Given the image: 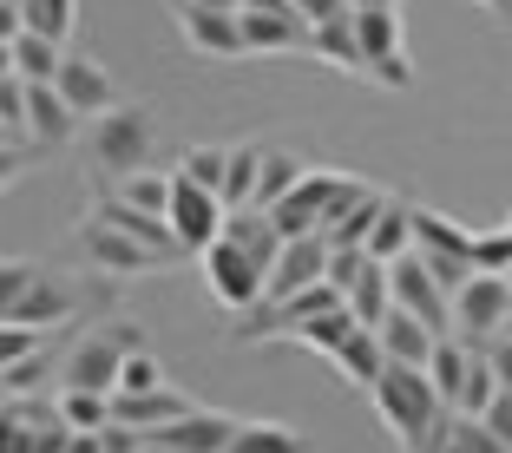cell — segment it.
<instances>
[{"label": "cell", "mask_w": 512, "mask_h": 453, "mask_svg": "<svg viewBox=\"0 0 512 453\" xmlns=\"http://www.w3.org/2000/svg\"><path fill=\"white\" fill-rule=\"evenodd\" d=\"M329 283V243L322 237H289L283 250H276L270 276H263V302H289L302 296V289Z\"/></svg>", "instance_id": "11"}, {"label": "cell", "mask_w": 512, "mask_h": 453, "mask_svg": "<svg viewBox=\"0 0 512 453\" xmlns=\"http://www.w3.org/2000/svg\"><path fill=\"white\" fill-rule=\"evenodd\" d=\"M46 342H53V329H27V322H0V375H7V368H20L27 355H40Z\"/></svg>", "instance_id": "39"}, {"label": "cell", "mask_w": 512, "mask_h": 453, "mask_svg": "<svg viewBox=\"0 0 512 453\" xmlns=\"http://www.w3.org/2000/svg\"><path fill=\"white\" fill-rule=\"evenodd\" d=\"M224 165H230V145H191L184 165H178V178L204 184V191H224Z\"/></svg>", "instance_id": "38"}, {"label": "cell", "mask_w": 512, "mask_h": 453, "mask_svg": "<svg viewBox=\"0 0 512 453\" xmlns=\"http://www.w3.org/2000/svg\"><path fill=\"white\" fill-rule=\"evenodd\" d=\"M224 453H309V440H302L296 427H283V421H243Z\"/></svg>", "instance_id": "31"}, {"label": "cell", "mask_w": 512, "mask_h": 453, "mask_svg": "<svg viewBox=\"0 0 512 453\" xmlns=\"http://www.w3.org/2000/svg\"><path fill=\"white\" fill-rule=\"evenodd\" d=\"M355 14V46H362V73L401 60V14L394 7H348Z\"/></svg>", "instance_id": "21"}, {"label": "cell", "mask_w": 512, "mask_h": 453, "mask_svg": "<svg viewBox=\"0 0 512 453\" xmlns=\"http://www.w3.org/2000/svg\"><path fill=\"white\" fill-rule=\"evenodd\" d=\"M27 33V20H20V7L14 0H0V40H20Z\"/></svg>", "instance_id": "47"}, {"label": "cell", "mask_w": 512, "mask_h": 453, "mask_svg": "<svg viewBox=\"0 0 512 453\" xmlns=\"http://www.w3.org/2000/svg\"><path fill=\"white\" fill-rule=\"evenodd\" d=\"M506 329H512V276H480L473 270L467 283L453 289V335H460L467 348H486Z\"/></svg>", "instance_id": "6"}, {"label": "cell", "mask_w": 512, "mask_h": 453, "mask_svg": "<svg viewBox=\"0 0 512 453\" xmlns=\"http://www.w3.org/2000/svg\"><path fill=\"white\" fill-rule=\"evenodd\" d=\"M414 257L427 263V276H434L440 289H460L473 276V230L453 224L447 211H427V204H414Z\"/></svg>", "instance_id": "5"}, {"label": "cell", "mask_w": 512, "mask_h": 453, "mask_svg": "<svg viewBox=\"0 0 512 453\" xmlns=\"http://www.w3.org/2000/svg\"><path fill=\"white\" fill-rule=\"evenodd\" d=\"M171 191H178L171 171H132V178H119L106 197H119V204H132V211H145V217H165L171 211Z\"/></svg>", "instance_id": "27"}, {"label": "cell", "mask_w": 512, "mask_h": 453, "mask_svg": "<svg viewBox=\"0 0 512 453\" xmlns=\"http://www.w3.org/2000/svg\"><path fill=\"white\" fill-rule=\"evenodd\" d=\"M53 394H60V421L73 427V434L112 427V394H86V388H53Z\"/></svg>", "instance_id": "33"}, {"label": "cell", "mask_w": 512, "mask_h": 453, "mask_svg": "<svg viewBox=\"0 0 512 453\" xmlns=\"http://www.w3.org/2000/svg\"><path fill=\"white\" fill-rule=\"evenodd\" d=\"M506 230H512V217H506Z\"/></svg>", "instance_id": "58"}, {"label": "cell", "mask_w": 512, "mask_h": 453, "mask_svg": "<svg viewBox=\"0 0 512 453\" xmlns=\"http://www.w3.org/2000/svg\"><path fill=\"white\" fill-rule=\"evenodd\" d=\"M138 453H171V447H158V440H151V434H145V447H138Z\"/></svg>", "instance_id": "52"}, {"label": "cell", "mask_w": 512, "mask_h": 453, "mask_svg": "<svg viewBox=\"0 0 512 453\" xmlns=\"http://www.w3.org/2000/svg\"><path fill=\"white\" fill-rule=\"evenodd\" d=\"M171 7H191V0H171Z\"/></svg>", "instance_id": "54"}, {"label": "cell", "mask_w": 512, "mask_h": 453, "mask_svg": "<svg viewBox=\"0 0 512 453\" xmlns=\"http://www.w3.org/2000/svg\"><path fill=\"white\" fill-rule=\"evenodd\" d=\"M151 138H158V125H151V112L145 106H112V112H99V119H86V145H92V165L106 171L112 184L119 178H132V171H145V158H151Z\"/></svg>", "instance_id": "3"}, {"label": "cell", "mask_w": 512, "mask_h": 453, "mask_svg": "<svg viewBox=\"0 0 512 453\" xmlns=\"http://www.w3.org/2000/svg\"><path fill=\"white\" fill-rule=\"evenodd\" d=\"M20 165H27V145H7V138H0V191L20 178Z\"/></svg>", "instance_id": "46"}, {"label": "cell", "mask_w": 512, "mask_h": 453, "mask_svg": "<svg viewBox=\"0 0 512 453\" xmlns=\"http://www.w3.org/2000/svg\"><path fill=\"white\" fill-rule=\"evenodd\" d=\"M480 421H486V434H493L499 447L512 453V388H499V394H493V408H486Z\"/></svg>", "instance_id": "42"}, {"label": "cell", "mask_w": 512, "mask_h": 453, "mask_svg": "<svg viewBox=\"0 0 512 453\" xmlns=\"http://www.w3.org/2000/svg\"><path fill=\"white\" fill-rule=\"evenodd\" d=\"M132 348H145V335H138L132 322H92V329L60 355V388L119 394V368H125Z\"/></svg>", "instance_id": "2"}, {"label": "cell", "mask_w": 512, "mask_h": 453, "mask_svg": "<svg viewBox=\"0 0 512 453\" xmlns=\"http://www.w3.org/2000/svg\"><path fill=\"white\" fill-rule=\"evenodd\" d=\"M184 20V40H191V53H204V60H243V14H224V7H178Z\"/></svg>", "instance_id": "16"}, {"label": "cell", "mask_w": 512, "mask_h": 453, "mask_svg": "<svg viewBox=\"0 0 512 453\" xmlns=\"http://www.w3.org/2000/svg\"><path fill=\"white\" fill-rule=\"evenodd\" d=\"M14 7H27V0H14Z\"/></svg>", "instance_id": "55"}, {"label": "cell", "mask_w": 512, "mask_h": 453, "mask_svg": "<svg viewBox=\"0 0 512 453\" xmlns=\"http://www.w3.org/2000/svg\"><path fill=\"white\" fill-rule=\"evenodd\" d=\"M237 414H224V408H191V414H178V421H165V427H151V440L158 447H171V453H224L230 440H237Z\"/></svg>", "instance_id": "14"}, {"label": "cell", "mask_w": 512, "mask_h": 453, "mask_svg": "<svg viewBox=\"0 0 512 453\" xmlns=\"http://www.w3.org/2000/svg\"><path fill=\"white\" fill-rule=\"evenodd\" d=\"M256 178H263V145H230V165H224V211H243L256 197Z\"/></svg>", "instance_id": "29"}, {"label": "cell", "mask_w": 512, "mask_h": 453, "mask_svg": "<svg viewBox=\"0 0 512 453\" xmlns=\"http://www.w3.org/2000/svg\"><path fill=\"white\" fill-rule=\"evenodd\" d=\"M368 394H375L388 434L401 440L407 453H440V440H447V427H453V408L434 394L427 368H394L388 362V375H381Z\"/></svg>", "instance_id": "1"}, {"label": "cell", "mask_w": 512, "mask_h": 453, "mask_svg": "<svg viewBox=\"0 0 512 453\" xmlns=\"http://www.w3.org/2000/svg\"><path fill=\"white\" fill-rule=\"evenodd\" d=\"M375 335H381V355H388L394 368H427L434 362V342H440V335L427 329V322H414L407 309H388Z\"/></svg>", "instance_id": "19"}, {"label": "cell", "mask_w": 512, "mask_h": 453, "mask_svg": "<svg viewBox=\"0 0 512 453\" xmlns=\"http://www.w3.org/2000/svg\"><path fill=\"white\" fill-rule=\"evenodd\" d=\"M0 79H14V40H0Z\"/></svg>", "instance_id": "49"}, {"label": "cell", "mask_w": 512, "mask_h": 453, "mask_svg": "<svg viewBox=\"0 0 512 453\" xmlns=\"http://www.w3.org/2000/svg\"><path fill=\"white\" fill-rule=\"evenodd\" d=\"M158 388H165V362L151 348H132L119 368V394H158Z\"/></svg>", "instance_id": "40"}, {"label": "cell", "mask_w": 512, "mask_h": 453, "mask_svg": "<svg viewBox=\"0 0 512 453\" xmlns=\"http://www.w3.org/2000/svg\"><path fill=\"white\" fill-rule=\"evenodd\" d=\"M362 250L375 263H394V257L414 250V204H407V197H388V204H381V217H375V230H368Z\"/></svg>", "instance_id": "24"}, {"label": "cell", "mask_w": 512, "mask_h": 453, "mask_svg": "<svg viewBox=\"0 0 512 453\" xmlns=\"http://www.w3.org/2000/svg\"><path fill=\"white\" fill-rule=\"evenodd\" d=\"M66 66V46L40 40V33H20L14 40V79H27V86H53Z\"/></svg>", "instance_id": "28"}, {"label": "cell", "mask_w": 512, "mask_h": 453, "mask_svg": "<svg viewBox=\"0 0 512 453\" xmlns=\"http://www.w3.org/2000/svg\"><path fill=\"white\" fill-rule=\"evenodd\" d=\"M224 237H230V243H243V250H250L263 270H270L276 250H283V230H276V217H270V211H256V204H243V211H230V217H224Z\"/></svg>", "instance_id": "25"}, {"label": "cell", "mask_w": 512, "mask_h": 453, "mask_svg": "<svg viewBox=\"0 0 512 453\" xmlns=\"http://www.w3.org/2000/svg\"><path fill=\"white\" fill-rule=\"evenodd\" d=\"M388 289H394V309H407V316L427 322L434 335H453V296L427 276V263L414 257V250L388 263Z\"/></svg>", "instance_id": "9"}, {"label": "cell", "mask_w": 512, "mask_h": 453, "mask_svg": "<svg viewBox=\"0 0 512 453\" xmlns=\"http://www.w3.org/2000/svg\"><path fill=\"white\" fill-rule=\"evenodd\" d=\"M493 394H499V375H493V362H486V348H473V362H467V388H460L453 414H473V421H480V414L493 408Z\"/></svg>", "instance_id": "36"}, {"label": "cell", "mask_w": 512, "mask_h": 453, "mask_svg": "<svg viewBox=\"0 0 512 453\" xmlns=\"http://www.w3.org/2000/svg\"><path fill=\"white\" fill-rule=\"evenodd\" d=\"M33 276H40V263H27V257H0V322H14V316H20V302H27Z\"/></svg>", "instance_id": "37"}, {"label": "cell", "mask_w": 512, "mask_h": 453, "mask_svg": "<svg viewBox=\"0 0 512 453\" xmlns=\"http://www.w3.org/2000/svg\"><path fill=\"white\" fill-rule=\"evenodd\" d=\"M263 263L250 257V250H243V243H230V237H217L211 250H204V283H211V296L224 302V309H256V302H263Z\"/></svg>", "instance_id": "8"}, {"label": "cell", "mask_w": 512, "mask_h": 453, "mask_svg": "<svg viewBox=\"0 0 512 453\" xmlns=\"http://www.w3.org/2000/svg\"><path fill=\"white\" fill-rule=\"evenodd\" d=\"M197 7H224V14H243V0H197Z\"/></svg>", "instance_id": "50"}, {"label": "cell", "mask_w": 512, "mask_h": 453, "mask_svg": "<svg viewBox=\"0 0 512 453\" xmlns=\"http://www.w3.org/2000/svg\"><path fill=\"white\" fill-rule=\"evenodd\" d=\"M473 270L512 276V230H473Z\"/></svg>", "instance_id": "41"}, {"label": "cell", "mask_w": 512, "mask_h": 453, "mask_svg": "<svg viewBox=\"0 0 512 453\" xmlns=\"http://www.w3.org/2000/svg\"><path fill=\"white\" fill-rule=\"evenodd\" d=\"M316 46V27L296 7H243V53H296Z\"/></svg>", "instance_id": "15"}, {"label": "cell", "mask_w": 512, "mask_h": 453, "mask_svg": "<svg viewBox=\"0 0 512 453\" xmlns=\"http://www.w3.org/2000/svg\"><path fill=\"white\" fill-rule=\"evenodd\" d=\"M486 362H493L499 388H512V335H493V342H486Z\"/></svg>", "instance_id": "44"}, {"label": "cell", "mask_w": 512, "mask_h": 453, "mask_svg": "<svg viewBox=\"0 0 512 453\" xmlns=\"http://www.w3.org/2000/svg\"><path fill=\"white\" fill-rule=\"evenodd\" d=\"M79 250L92 257V270H106V276H145V270H165V263L151 257L138 237H125L119 224H106V217H86L79 224Z\"/></svg>", "instance_id": "12"}, {"label": "cell", "mask_w": 512, "mask_h": 453, "mask_svg": "<svg viewBox=\"0 0 512 453\" xmlns=\"http://www.w3.org/2000/svg\"><path fill=\"white\" fill-rule=\"evenodd\" d=\"M329 362L342 368V375L355 381V388H375V381L388 375V355H381V335H375V329H362V322H355V335H348V342L335 348Z\"/></svg>", "instance_id": "26"}, {"label": "cell", "mask_w": 512, "mask_h": 453, "mask_svg": "<svg viewBox=\"0 0 512 453\" xmlns=\"http://www.w3.org/2000/svg\"><path fill=\"white\" fill-rule=\"evenodd\" d=\"M348 335H355V309H348V302H335V309H322V316H309V322H302V329L289 335V342L316 348V355H335V348H342Z\"/></svg>", "instance_id": "30"}, {"label": "cell", "mask_w": 512, "mask_h": 453, "mask_svg": "<svg viewBox=\"0 0 512 453\" xmlns=\"http://www.w3.org/2000/svg\"><path fill=\"white\" fill-rule=\"evenodd\" d=\"M20 20H27V33L66 46V40H73V20H79V0H27V7H20Z\"/></svg>", "instance_id": "34"}, {"label": "cell", "mask_w": 512, "mask_h": 453, "mask_svg": "<svg viewBox=\"0 0 512 453\" xmlns=\"http://www.w3.org/2000/svg\"><path fill=\"white\" fill-rule=\"evenodd\" d=\"M309 53H322V60L348 66V73H362V46H355V14L322 20V27H316V46H309Z\"/></svg>", "instance_id": "35"}, {"label": "cell", "mask_w": 512, "mask_h": 453, "mask_svg": "<svg viewBox=\"0 0 512 453\" xmlns=\"http://www.w3.org/2000/svg\"><path fill=\"white\" fill-rule=\"evenodd\" d=\"M79 112L60 99V86H27V138L40 151H60V145H73L79 138Z\"/></svg>", "instance_id": "17"}, {"label": "cell", "mask_w": 512, "mask_h": 453, "mask_svg": "<svg viewBox=\"0 0 512 453\" xmlns=\"http://www.w3.org/2000/svg\"><path fill=\"white\" fill-rule=\"evenodd\" d=\"M0 138H7V125H0Z\"/></svg>", "instance_id": "56"}, {"label": "cell", "mask_w": 512, "mask_h": 453, "mask_svg": "<svg viewBox=\"0 0 512 453\" xmlns=\"http://www.w3.org/2000/svg\"><path fill=\"white\" fill-rule=\"evenodd\" d=\"M348 7H394V0H348Z\"/></svg>", "instance_id": "53"}, {"label": "cell", "mask_w": 512, "mask_h": 453, "mask_svg": "<svg viewBox=\"0 0 512 453\" xmlns=\"http://www.w3.org/2000/svg\"><path fill=\"white\" fill-rule=\"evenodd\" d=\"M178 414H191V401H184L178 388H158V394H112V421L138 427V434H151V427L178 421Z\"/></svg>", "instance_id": "23"}, {"label": "cell", "mask_w": 512, "mask_h": 453, "mask_svg": "<svg viewBox=\"0 0 512 453\" xmlns=\"http://www.w3.org/2000/svg\"><path fill=\"white\" fill-rule=\"evenodd\" d=\"M355 191H362V178H348V171H302L296 191H289L283 204H270V217H276V230H283V243L289 237H322V224H329Z\"/></svg>", "instance_id": "4"}, {"label": "cell", "mask_w": 512, "mask_h": 453, "mask_svg": "<svg viewBox=\"0 0 512 453\" xmlns=\"http://www.w3.org/2000/svg\"><path fill=\"white\" fill-rule=\"evenodd\" d=\"M381 204H388V197L362 184V191L348 197V204L329 217V224H322V243H329V250H362V243H368V230H375V217H381Z\"/></svg>", "instance_id": "22"}, {"label": "cell", "mask_w": 512, "mask_h": 453, "mask_svg": "<svg viewBox=\"0 0 512 453\" xmlns=\"http://www.w3.org/2000/svg\"><path fill=\"white\" fill-rule=\"evenodd\" d=\"M296 178H302V158H289V151H276V145H263V178H256V211H270V204H283L289 191H296Z\"/></svg>", "instance_id": "32"}, {"label": "cell", "mask_w": 512, "mask_h": 453, "mask_svg": "<svg viewBox=\"0 0 512 453\" xmlns=\"http://www.w3.org/2000/svg\"><path fill=\"white\" fill-rule=\"evenodd\" d=\"M92 217H106V224H119V230H125V237H138V243H145V250H151L158 263L191 257V250H184V243L171 237V224H165V217H145V211H132V204H119V197H106V204H99Z\"/></svg>", "instance_id": "20"}, {"label": "cell", "mask_w": 512, "mask_h": 453, "mask_svg": "<svg viewBox=\"0 0 512 453\" xmlns=\"http://www.w3.org/2000/svg\"><path fill=\"white\" fill-rule=\"evenodd\" d=\"M329 283L342 289V302L355 309V322H362V329H381V316L394 309L388 263H375L368 250H329Z\"/></svg>", "instance_id": "7"}, {"label": "cell", "mask_w": 512, "mask_h": 453, "mask_svg": "<svg viewBox=\"0 0 512 453\" xmlns=\"http://www.w3.org/2000/svg\"><path fill=\"white\" fill-rule=\"evenodd\" d=\"M309 27H322V20H335V14H348V0H289Z\"/></svg>", "instance_id": "45"}, {"label": "cell", "mask_w": 512, "mask_h": 453, "mask_svg": "<svg viewBox=\"0 0 512 453\" xmlns=\"http://www.w3.org/2000/svg\"><path fill=\"white\" fill-rule=\"evenodd\" d=\"M53 86H60V99L79 112V119H99V112L119 106V92H112V73H106V66L73 60V53H66V66H60V79H53Z\"/></svg>", "instance_id": "18"}, {"label": "cell", "mask_w": 512, "mask_h": 453, "mask_svg": "<svg viewBox=\"0 0 512 453\" xmlns=\"http://www.w3.org/2000/svg\"><path fill=\"white\" fill-rule=\"evenodd\" d=\"M178 178V171H171ZM224 197L217 191H204V184H191V178H178V191H171V211H165V224H171V237L191 250V257H204L217 237H224Z\"/></svg>", "instance_id": "10"}, {"label": "cell", "mask_w": 512, "mask_h": 453, "mask_svg": "<svg viewBox=\"0 0 512 453\" xmlns=\"http://www.w3.org/2000/svg\"><path fill=\"white\" fill-rule=\"evenodd\" d=\"M79 309H86V283H79V276H60V270H40L14 322H27V329H60V322H73Z\"/></svg>", "instance_id": "13"}, {"label": "cell", "mask_w": 512, "mask_h": 453, "mask_svg": "<svg viewBox=\"0 0 512 453\" xmlns=\"http://www.w3.org/2000/svg\"><path fill=\"white\" fill-rule=\"evenodd\" d=\"M480 7H493V14H512V0H480Z\"/></svg>", "instance_id": "51"}, {"label": "cell", "mask_w": 512, "mask_h": 453, "mask_svg": "<svg viewBox=\"0 0 512 453\" xmlns=\"http://www.w3.org/2000/svg\"><path fill=\"white\" fill-rule=\"evenodd\" d=\"M66 453H106V440L99 434H66Z\"/></svg>", "instance_id": "48"}, {"label": "cell", "mask_w": 512, "mask_h": 453, "mask_svg": "<svg viewBox=\"0 0 512 453\" xmlns=\"http://www.w3.org/2000/svg\"><path fill=\"white\" fill-rule=\"evenodd\" d=\"M0 401H7V388H0Z\"/></svg>", "instance_id": "57"}, {"label": "cell", "mask_w": 512, "mask_h": 453, "mask_svg": "<svg viewBox=\"0 0 512 453\" xmlns=\"http://www.w3.org/2000/svg\"><path fill=\"white\" fill-rule=\"evenodd\" d=\"M99 440H106V453H138V447H145V434H138V427H125V421L99 427Z\"/></svg>", "instance_id": "43"}]
</instances>
